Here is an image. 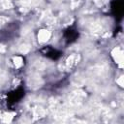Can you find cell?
Wrapping results in <instances>:
<instances>
[{
  "label": "cell",
  "mask_w": 124,
  "mask_h": 124,
  "mask_svg": "<svg viewBox=\"0 0 124 124\" xmlns=\"http://www.w3.org/2000/svg\"><path fill=\"white\" fill-rule=\"evenodd\" d=\"M115 82L117 83V85H118L120 88H123V85H124V77H123V75H122V74H121V75H119V76L116 78Z\"/></svg>",
  "instance_id": "obj_10"
},
{
  "label": "cell",
  "mask_w": 124,
  "mask_h": 124,
  "mask_svg": "<svg viewBox=\"0 0 124 124\" xmlns=\"http://www.w3.org/2000/svg\"><path fill=\"white\" fill-rule=\"evenodd\" d=\"M92 2H93V4H94L95 7L102 8V7L106 6L109 2V0H92Z\"/></svg>",
  "instance_id": "obj_9"
},
{
  "label": "cell",
  "mask_w": 124,
  "mask_h": 124,
  "mask_svg": "<svg viewBox=\"0 0 124 124\" xmlns=\"http://www.w3.org/2000/svg\"><path fill=\"white\" fill-rule=\"evenodd\" d=\"M51 37H52V32L50 29L45 27V28H41L38 33H37V42L41 45H44V44H46L48 43L50 40H51Z\"/></svg>",
  "instance_id": "obj_4"
},
{
  "label": "cell",
  "mask_w": 124,
  "mask_h": 124,
  "mask_svg": "<svg viewBox=\"0 0 124 124\" xmlns=\"http://www.w3.org/2000/svg\"><path fill=\"white\" fill-rule=\"evenodd\" d=\"M31 48H32V45L29 43V42H26L24 41L23 43H20L18 46H17V52L21 55H25V54H28L30 51H31Z\"/></svg>",
  "instance_id": "obj_6"
},
{
  "label": "cell",
  "mask_w": 124,
  "mask_h": 124,
  "mask_svg": "<svg viewBox=\"0 0 124 124\" xmlns=\"http://www.w3.org/2000/svg\"><path fill=\"white\" fill-rule=\"evenodd\" d=\"M79 60H80V55L78 53L75 52V53L69 54L65 58V60L63 61V64H62L63 71H70V70H72L73 68H75L78 65Z\"/></svg>",
  "instance_id": "obj_2"
},
{
  "label": "cell",
  "mask_w": 124,
  "mask_h": 124,
  "mask_svg": "<svg viewBox=\"0 0 124 124\" xmlns=\"http://www.w3.org/2000/svg\"><path fill=\"white\" fill-rule=\"evenodd\" d=\"M110 56L114 63L119 67V69H122L123 67V48L121 46H115L110 50Z\"/></svg>",
  "instance_id": "obj_3"
},
{
  "label": "cell",
  "mask_w": 124,
  "mask_h": 124,
  "mask_svg": "<svg viewBox=\"0 0 124 124\" xmlns=\"http://www.w3.org/2000/svg\"><path fill=\"white\" fill-rule=\"evenodd\" d=\"M46 113H47V109L45 108L43 106L41 105H38L36 106L33 110H32V116L34 119H39V118H43L45 116H46Z\"/></svg>",
  "instance_id": "obj_5"
},
{
  "label": "cell",
  "mask_w": 124,
  "mask_h": 124,
  "mask_svg": "<svg viewBox=\"0 0 124 124\" xmlns=\"http://www.w3.org/2000/svg\"><path fill=\"white\" fill-rule=\"evenodd\" d=\"M79 2H80V0H70V5L73 9H75L79 5Z\"/></svg>",
  "instance_id": "obj_11"
},
{
  "label": "cell",
  "mask_w": 124,
  "mask_h": 124,
  "mask_svg": "<svg viewBox=\"0 0 124 124\" xmlns=\"http://www.w3.org/2000/svg\"><path fill=\"white\" fill-rule=\"evenodd\" d=\"M0 6L2 9L10 10L14 7V1L13 0H0Z\"/></svg>",
  "instance_id": "obj_8"
},
{
  "label": "cell",
  "mask_w": 124,
  "mask_h": 124,
  "mask_svg": "<svg viewBox=\"0 0 124 124\" xmlns=\"http://www.w3.org/2000/svg\"><path fill=\"white\" fill-rule=\"evenodd\" d=\"M26 84L27 86L32 89V90H37L40 89L44 85V78L41 77L40 74L37 73H32L26 79Z\"/></svg>",
  "instance_id": "obj_1"
},
{
  "label": "cell",
  "mask_w": 124,
  "mask_h": 124,
  "mask_svg": "<svg viewBox=\"0 0 124 124\" xmlns=\"http://www.w3.org/2000/svg\"><path fill=\"white\" fill-rule=\"evenodd\" d=\"M12 65L15 69H20L24 65V61L21 55H15L12 58Z\"/></svg>",
  "instance_id": "obj_7"
}]
</instances>
